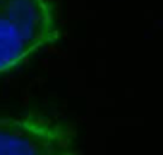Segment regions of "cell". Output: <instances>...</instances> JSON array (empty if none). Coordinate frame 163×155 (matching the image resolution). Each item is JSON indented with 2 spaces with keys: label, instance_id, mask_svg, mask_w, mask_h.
Instances as JSON below:
<instances>
[{
  "label": "cell",
  "instance_id": "cell-2",
  "mask_svg": "<svg viewBox=\"0 0 163 155\" xmlns=\"http://www.w3.org/2000/svg\"><path fill=\"white\" fill-rule=\"evenodd\" d=\"M0 155H80L77 133L63 122L0 117Z\"/></svg>",
  "mask_w": 163,
  "mask_h": 155
},
{
  "label": "cell",
  "instance_id": "cell-1",
  "mask_svg": "<svg viewBox=\"0 0 163 155\" xmlns=\"http://www.w3.org/2000/svg\"><path fill=\"white\" fill-rule=\"evenodd\" d=\"M58 35L48 0H0V75L51 45Z\"/></svg>",
  "mask_w": 163,
  "mask_h": 155
}]
</instances>
